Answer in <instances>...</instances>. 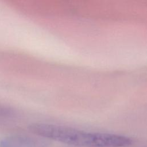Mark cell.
I'll return each instance as SVG.
<instances>
[{
    "label": "cell",
    "instance_id": "obj_1",
    "mask_svg": "<svg viewBox=\"0 0 147 147\" xmlns=\"http://www.w3.org/2000/svg\"><path fill=\"white\" fill-rule=\"evenodd\" d=\"M33 133L66 144L83 147H125L128 137L109 133H91L52 124L35 123L29 126Z\"/></svg>",
    "mask_w": 147,
    "mask_h": 147
}]
</instances>
